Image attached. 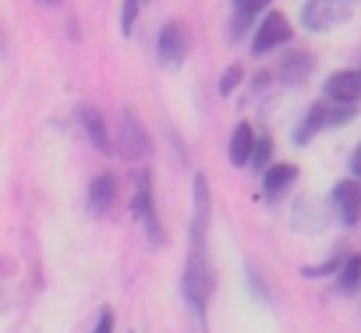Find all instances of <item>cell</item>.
Returning <instances> with one entry per match:
<instances>
[{
    "label": "cell",
    "mask_w": 361,
    "mask_h": 333,
    "mask_svg": "<svg viewBox=\"0 0 361 333\" xmlns=\"http://www.w3.org/2000/svg\"><path fill=\"white\" fill-rule=\"evenodd\" d=\"M273 159V138L269 135H255V145H252V156H248V166L255 174H262Z\"/></svg>",
    "instance_id": "17"
},
{
    "label": "cell",
    "mask_w": 361,
    "mask_h": 333,
    "mask_svg": "<svg viewBox=\"0 0 361 333\" xmlns=\"http://www.w3.org/2000/svg\"><path fill=\"white\" fill-rule=\"evenodd\" d=\"M142 4H149V0H142Z\"/></svg>",
    "instance_id": "24"
},
{
    "label": "cell",
    "mask_w": 361,
    "mask_h": 333,
    "mask_svg": "<svg viewBox=\"0 0 361 333\" xmlns=\"http://www.w3.org/2000/svg\"><path fill=\"white\" fill-rule=\"evenodd\" d=\"M357 0H305L301 8V25L305 32H333L343 22H350Z\"/></svg>",
    "instance_id": "3"
},
{
    "label": "cell",
    "mask_w": 361,
    "mask_h": 333,
    "mask_svg": "<svg viewBox=\"0 0 361 333\" xmlns=\"http://www.w3.org/2000/svg\"><path fill=\"white\" fill-rule=\"evenodd\" d=\"M269 4H273V0H234V4H231V25H227L231 43H241L255 29V18L262 11H269Z\"/></svg>",
    "instance_id": "10"
},
{
    "label": "cell",
    "mask_w": 361,
    "mask_h": 333,
    "mask_svg": "<svg viewBox=\"0 0 361 333\" xmlns=\"http://www.w3.org/2000/svg\"><path fill=\"white\" fill-rule=\"evenodd\" d=\"M294 181H298V166L294 163H269L262 171V195L269 202H276V199H283L290 192Z\"/></svg>",
    "instance_id": "11"
},
{
    "label": "cell",
    "mask_w": 361,
    "mask_h": 333,
    "mask_svg": "<svg viewBox=\"0 0 361 333\" xmlns=\"http://www.w3.org/2000/svg\"><path fill=\"white\" fill-rule=\"evenodd\" d=\"M312 68H315V61H312L308 54L294 50V54H287V57L280 61V68H276V78H280L283 85H301V82L312 75Z\"/></svg>",
    "instance_id": "13"
},
{
    "label": "cell",
    "mask_w": 361,
    "mask_h": 333,
    "mask_svg": "<svg viewBox=\"0 0 361 333\" xmlns=\"http://www.w3.org/2000/svg\"><path fill=\"white\" fill-rule=\"evenodd\" d=\"M39 4H54V0H39Z\"/></svg>",
    "instance_id": "23"
},
{
    "label": "cell",
    "mask_w": 361,
    "mask_h": 333,
    "mask_svg": "<svg viewBox=\"0 0 361 333\" xmlns=\"http://www.w3.org/2000/svg\"><path fill=\"white\" fill-rule=\"evenodd\" d=\"M329 202H333L336 220H340L343 227H354V224L361 220V181H357V178H343V181H336Z\"/></svg>",
    "instance_id": "8"
},
{
    "label": "cell",
    "mask_w": 361,
    "mask_h": 333,
    "mask_svg": "<svg viewBox=\"0 0 361 333\" xmlns=\"http://www.w3.org/2000/svg\"><path fill=\"white\" fill-rule=\"evenodd\" d=\"M114 326H117V319H114V308H99V319H96L92 333H114Z\"/></svg>",
    "instance_id": "21"
},
{
    "label": "cell",
    "mask_w": 361,
    "mask_h": 333,
    "mask_svg": "<svg viewBox=\"0 0 361 333\" xmlns=\"http://www.w3.org/2000/svg\"><path fill=\"white\" fill-rule=\"evenodd\" d=\"M114 202H117V178L114 174H96L89 181V202H85L89 213L103 217V213L114 210Z\"/></svg>",
    "instance_id": "12"
},
{
    "label": "cell",
    "mask_w": 361,
    "mask_h": 333,
    "mask_svg": "<svg viewBox=\"0 0 361 333\" xmlns=\"http://www.w3.org/2000/svg\"><path fill=\"white\" fill-rule=\"evenodd\" d=\"M131 217L142 224L145 238L152 245H163V234H159V217H156V195H152V178L145 171L135 174V188H131Z\"/></svg>",
    "instance_id": "4"
},
{
    "label": "cell",
    "mask_w": 361,
    "mask_h": 333,
    "mask_svg": "<svg viewBox=\"0 0 361 333\" xmlns=\"http://www.w3.org/2000/svg\"><path fill=\"white\" fill-rule=\"evenodd\" d=\"M192 192H195V217H192V245H188V266H185L180 291H185L192 315L199 319V329L206 333V308H209V298H213V287H216L213 262H209V213H213L209 181L199 174Z\"/></svg>",
    "instance_id": "1"
},
{
    "label": "cell",
    "mask_w": 361,
    "mask_h": 333,
    "mask_svg": "<svg viewBox=\"0 0 361 333\" xmlns=\"http://www.w3.org/2000/svg\"><path fill=\"white\" fill-rule=\"evenodd\" d=\"M350 174L361 181V142L354 145V152H350Z\"/></svg>",
    "instance_id": "22"
},
{
    "label": "cell",
    "mask_w": 361,
    "mask_h": 333,
    "mask_svg": "<svg viewBox=\"0 0 361 333\" xmlns=\"http://www.w3.org/2000/svg\"><path fill=\"white\" fill-rule=\"evenodd\" d=\"M188 50H192V43H188L185 25H177V22L163 25V32H159V40H156V61H159L166 71H177L180 64H185V61H188Z\"/></svg>",
    "instance_id": "7"
},
{
    "label": "cell",
    "mask_w": 361,
    "mask_h": 333,
    "mask_svg": "<svg viewBox=\"0 0 361 333\" xmlns=\"http://www.w3.org/2000/svg\"><path fill=\"white\" fill-rule=\"evenodd\" d=\"M357 287H361V255H343V262L336 270V291L354 294Z\"/></svg>",
    "instance_id": "16"
},
{
    "label": "cell",
    "mask_w": 361,
    "mask_h": 333,
    "mask_svg": "<svg viewBox=\"0 0 361 333\" xmlns=\"http://www.w3.org/2000/svg\"><path fill=\"white\" fill-rule=\"evenodd\" d=\"M82 131L89 135V142H92L103 156L114 152V135H110V128H106V121H103L99 110H82Z\"/></svg>",
    "instance_id": "14"
},
{
    "label": "cell",
    "mask_w": 361,
    "mask_h": 333,
    "mask_svg": "<svg viewBox=\"0 0 361 333\" xmlns=\"http://www.w3.org/2000/svg\"><path fill=\"white\" fill-rule=\"evenodd\" d=\"M290 22H287V15H280V11H266L262 15V22L255 25V36H252V54L255 57H266V54H273V50H280L283 43H290Z\"/></svg>",
    "instance_id": "5"
},
{
    "label": "cell",
    "mask_w": 361,
    "mask_h": 333,
    "mask_svg": "<svg viewBox=\"0 0 361 333\" xmlns=\"http://www.w3.org/2000/svg\"><path fill=\"white\" fill-rule=\"evenodd\" d=\"M238 85H241V68H238V64H231V68L220 75V96H231Z\"/></svg>",
    "instance_id": "19"
},
{
    "label": "cell",
    "mask_w": 361,
    "mask_h": 333,
    "mask_svg": "<svg viewBox=\"0 0 361 333\" xmlns=\"http://www.w3.org/2000/svg\"><path fill=\"white\" fill-rule=\"evenodd\" d=\"M138 11H142V0H124V11H121V32H124V36H131Z\"/></svg>",
    "instance_id": "18"
},
{
    "label": "cell",
    "mask_w": 361,
    "mask_h": 333,
    "mask_svg": "<svg viewBox=\"0 0 361 333\" xmlns=\"http://www.w3.org/2000/svg\"><path fill=\"white\" fill-rule=\"evenodd\" d=\"M114 149H117L124 159H145V156L152 152V145H149V135H145L142 121H138L131 110H124V114H121L117 138H114Z\"/></svg>",
    "instance_id": "6"
},
{
    "label": "cell",
    "mask_w": 361,
    "mask_h": 333,
    "mask_svg": "<svg viewBox=\"0 0 361 333\" xmlns=\"http://www.w3.org/2000/svg\"><path fill=\"white\" fill-rule=\"evenodd\" d=\"M354 114H357V107H347V103H333V99L312 103V107L305 110L301 124L294 128V142H298V145H308V142H312L319 131L350 124V121H354Z\"/></svg>",
    "instance_id": "2"
},
{
    "label": "cell",
    "mask_w": 361,
    "mask_h": 333,
    "mask_svg": "<svg viewBox=\"0 0 361 333\" xmlns=\"http://www.w3.org/2000/svg\"><path fill=\"white\" fill-rule=\"evenodd\" d=\"M340 262H343V259L336 255V259H326L322 266H305V270H301V277H329V273H336V270H340Z\"/></svg>",
    "instance_id": "20"
},
{
    "label": "cell",
    "mask_w": 361,
    "mask_h": 333,
    "mask_svg": "<svg viewBox=\"0 0 361 333\" xmlns=\"http://www.w3.org/2000/svg\"><path fill=\"white\" fill-rule=\"evenodd\" d=\"M252 145H255V131H252L248 121H241V124L234 128L231 142H227V156H231V163H234V166H248Z\"/></svg>",
    "instance_id": "15"
},
{
    "label": "cell",
    "mask_w": 361,
    "mask_h": 333,
    "mask_svg": "<svg viewBox=\"0 0 361 333\" xmlns=\"http://www.w3.org/2000/svg\"><path fill=\"white\" fill-rule=\"evenodd\" d=\"M326 99L347 103V107H361V68L333 71V75L326 78Z\"/></svg>",
    "instance_id": "9"
}]
</instances>
